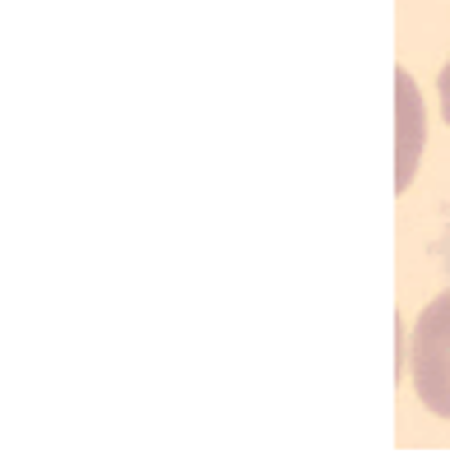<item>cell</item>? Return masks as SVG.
<instances>
[{"instance_id": "cell-3", "label": "cell", "mask_w": 450, "mask_h": 454, "mask_svg": "<svg viewBox=\"0 0 450 454\" xmlns=\"http://www.w3.org/2000/svg\"><path fill=\"white\" fill-rule=\"evenodd\" d=\"M437 89H441V112H446V121H450V60L441 66V79H437Z\"/></svg>"}, {"instance_id": "cell-2", "label": "cell", "mask_w": 450, "mask_h": 454, "mask_svg": "<svg viewBox=\"0 0 450 454\" xmlns=\"http://www.w3.org/2000/svg\"><path fill=\"white\" fill-rule=\"evenodd\" d=\"M395 89H399V162H395V191H408L418 172V158H422V98L414 89V79L404 70L395 74Z\"/></svg>"}, {"instance_id": "cell-1", "label": "cell", "mask_w": 450, "mask_h": 454, "mask_svg": "<svg viewBox=\"0 0 450 454\" xmlns=\"http://www.w3.org/2000/svg\"><path fill=\"white\" fill-rule=\"evenodd\" d=\"M408 380L422 408L450 422V287L418 311L408 339Z\"/></svg>"}]
</instances>
